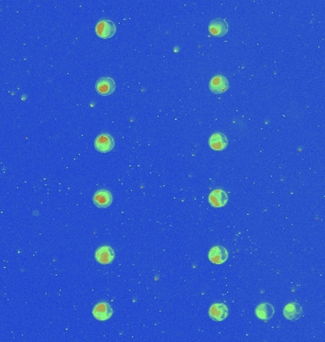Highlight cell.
<instances>
[{
  "label": "cell",
  "mask_w": 325,
  "mask_h": 342,
  "mask_svg": "<svg viewBox=\"0 0 325 342\" xmlns=\"http://www.w3.org/2000/svg\"><path fill=\"white\" fill-rule=\"evenodd\" d=\"M96 35L100 38L108 39L113 38L116 33V26L112 20L103 19L97 23L96 27Z\"/></svg>",
  "instance_id": "obj_1"
},
{
  "label": "cell",
  "mask_w": 325,
  "mask_h": 342,
  "mask_svg": "<svg viewBox=\"0 0 325 342\" xmlns=\"http://www.w3.org/2000/svg\"><path fill=\"white\" fill-rule=\"evenodd\" d=\"M115 145V139L112 135L107 133H102L98 135L95 140V148L96 151L102 153H107L113 151Z\"/></svg>",
  "instance_id": "obj_2"
},
{
  "label": "cell",
  "mask_w": 325,
  "mask_h": 342,
  "mask_svg": "<svg viewBox=\"0 0 325 342\" xmlns=\"http://www.w3.org/2000/svg\"><path fill=\"white\" fill-rule=\"evenodd\" d=\"M209 30L211 35L214 37H225L229 32V24L226 19H213L209 25Z\"/></svg>",
  "instance_id": "obj_3"
},
{
  "label": "cell",
  "mask_w": 325,
  "mask_h": 342,
  "mask_svg": "<svg viewBox=\"0 0 325 342\" xmlns=\"http://www.w3.org/2000/svg\"><path fill=\"white\" fill-rule=\"evenodd\" d=\"M96 92L100 95L108 96L113 95L115 91V83L111 77H101L96 85Z\"/></svg>",
  "instance_id": "obj_4"
},
{
  "label": "cell",
  "mask_w": 325,
  "mask_h": 342,
  "mask_svg": "<svg viewBox=\"0 0 325 342\" xmlns=\"http://www.w3.org/2000/svg\"><path fill=\"white\" fill-rule=\"evenodd\" d=\"M229 83L226 76H214L210 80V89L215 95H222L226 93L229 90Z\"/></svg>",
  "instance_id": "obj_5"
},
{
  "label": "cell",
  "mask_w": 325,
  "mask_h": 342,
  "mask_svg": "<svg viewBox=\"0 0 325 342\" xmlns=\"http://www.w3.org/2000/svg\"><path fill=\"white\" fill-rule=\"evenodd\" d=\"M93 200L98 209H107L113 204L114 198L109 190H100L96 191Z\"/></svg>",
  "instance_id": "obj_6"
},
{
  "label": "cell",
  "mask_w": 325,
  "mask_h": 342,
  "mask_svg": "<svg viewBox=\"0 0 325 342\" xmlns=\"http://www.w3.org/2000/svg\"><path fill=\"white\" fill-rule=\"evenodd\" d=\"M114 311L112 306L107 303H99L96 304L93 310V315L96 320L100 322H105L113 317Z\"/></svg>",
  "instance_id": "obj_7"
},
{
  "label": "cell",
  "mask_w": 325,
  "mask_h": 342,
  "mask_svg": "<svg viewBox=\"0 0 325 342\" xmlns=\"http://www.w3.org/2000/svg\"><path fill=\"white\" fill-rule=\"evenodd\" d=\"M115 258V251L112 247H101L96 250V261L101 265H110L114 262Z\"/></svg>",
  "instance_id": "obj_8"
},
{
  "label": "cell",
  "mask_w": 325,
  "mask_h": 342,
  "mask_svg": "<svg viewBox=\"0 0 325 342\" xmlns=\"http://www.w3.org/2000/svg\"><path fill=\"white\" fill-rule=\"evenodd\" d=\"M209 315L214 322H223L229 316V308L226 304H215L210 308Z\"/></svg>",
  "instance_id": "obj_9"
},
{
  "label": "cell",
  "mask_w": 325,
  "mask_h": 342,
  "mask_svg": "<svg viewBox=\"0 0 325 342\" xmlns=\"http://www.w3.org/2000/svg\"><path fill=\"white\" fill-rule=\"evenodd\" d=\"M209 202L213 208H223L229 202V196L226 191L222 190H213L210 194Z\"/></svg>",
  "instance_id": "obj_10"
},
{
  "label": "cell",
  "mask_w": 325,
  "mask_h": 342,
  "mask_svg": "<svg viewBox=\"0 0 325 342\" xmlns=\"http://www.w3.org/2000/svg\"><path fill=\"white\" fill-rule=\"evenodd\" d=\"M209 259L212 264L223 265L229 259V252L223 247H214L209 253Z\"/></svg>",
  "instance_id": "obj_11"
},
{
  "label": "cell",
  "mask_w": 325,
  "mask_h": 342,
  "mask_svg": "<svg viewBox=\"0 0 325 342\" xmlns=\"http://www.w3.org/2000/svg\"><path fill=\"white\" fill-rule=\"evenodd\" d=\"M229 140L224 133H213L210 138V146L211 149L217 152H221L227 149Z\"/></svg>",
  "instance_id": "obj_12"
},
{
  "label": "cell",
  "mask_w": 325,
  "mask_h": 342,
  "mask_svg": "<svg viewBox=\"0 0 325 342\" xmlns=\"http://www.w3.org/2000/svg\"><path fill=\"white\" fill-rule=\"evenodd\" d=\"M303 307L297 303L287 304L284 309V316L289 321H297L303 317Z\"/></svg>",
  "instance_id": "obj_13"
},
{
  "label": "cell",
  "mask_w": 325,
  "mask_h": 342,
  "mask_svg": "<svg viewBox=\"0 0 325 342\" xmlns=\"http://www.w3.org/2000/svg\"><path fill=\"white\" fill-rule=\"evenodd\" d=\"M274 314H275L274 307L268 303L260 304L256 309L257 317L263 321H268V320L272 319Z\"/></svg>",
  "instance_id": "obj_14"
}]
</instances>
